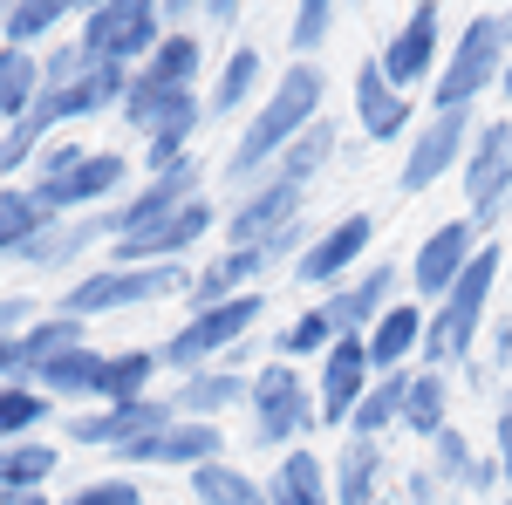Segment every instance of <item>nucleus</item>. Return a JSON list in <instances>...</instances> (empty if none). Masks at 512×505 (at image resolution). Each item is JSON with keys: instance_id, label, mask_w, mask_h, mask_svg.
<instances>
[{"instance_id": "obj_13", "label": "nucleus", "mask_w": 512, "mask_h": 505, "mask_svg": "<svg viewBox=\"0 0 512 505\" xmlns=\"http://www.w3.org/2000/svg\"><path fill=\"white\" fill-rule=\"evenodd\" d=\"M212 226H226V212H219L212 198H192V205H185V212H171L164 226L117 239V246H110V267H171V260H185Z\"/></svg>"}, {"instance_id": "obj_40", "label": "nucleus", "mask_w": 512, "mask_h": 505, "mask_svg": "<svg viewBox=\"0 0 512 505\" xmlns=\"http://www.w3.org/2000/svg\"><path fill=\"white\" fill-rule=\"evenodd\" d=\"M335 342H342V335H335V321H328V308H301L294 314V321H287V328H280L274 335V355L280 362H321V355L335 349Z\"/></svg>"}, {"instance_id": "obj_37", "label": "nucleus", "mask_w": 512, "mask_h": 505, "mask_svg": "<svg viewBox=\"0 0 512 505\" xmlns=\"http://www.w3.org/2000/svg\"><path fill=\"white\" fill-rule=\"evenodd\" d=\"M55 219L41 212V198L28 185H0V260H21V246H35Z\"/></svg>"}, {"instance_id": "obj_22", "label": "nucleus", "mask_w": 512, "mask_h": 505, "mask_svg": "<svg viewBox=\"0 0 512 505\" xmlns=\"http://www.w3.org/2000/svg\"><path fill=\"white\" fill-rule=\"evenodd\" d=\"M267 89H274V76H267V55H260L253 41H239V48H226V62L212 69L205 117H253V110L267 103Z\"/></svg>"}, {"instance_id": "obj_26", "label": "nucleus", "mask_w": 512, "mask_h": 505, "mask_svg": "<svg viewBox=\"0 0 512 505\" xmlns=\"http://www.w3.org/2000/svg\"><path fill=\"white\" fill-rule=\"evenodd\" d=\"M96 239H110V212H82V219H55L35 246H21V267L35 273H55V267H76L82 253L96 246Z\"/></svg>"}, {"instance_id": "obj_49", "label": "nucleus", "mask_w": 512, "mask_h": 505, "mask_svg": "<svg viewBox=\"0 0 512 505\" xmlns=\"http://www.w3.org/2000/svg\"><path fill=\"white\" fill-rule=\"evenodd\" d=\"M403 505H451V485L431 465H417V471H403Z\"/></svg>"}, {"instance_id": "obj_12", "label": "nucleus", "mask_w": 512, "mask_h": 505, "mask_svg": "<svg viewBox=\"0 0 512 505\" xmlns=\"http://www.w3.org/2000/svg\"><path fill=\"white\" fill-rule=\"evenodd\" d=\"M478 246H485V239L472 233V219H444V226H431V233L417 239V253L403 260L410 287H417V308H437V301L458 287V273L472 267Z\"/></svg>"}, {"instance_id": "obj_17", "label": "nucleus", "mask_w": 512, "mask_h": 505, "mask_svg": "<svg viewBox=\"0 0 512 505\" xmlns=\"http://www.w3.org/2000/svg\"><path fill=\"white\" fill-rule=\"evenodd\" d=\"M403 280H410V273H403V260H369L349 287L321 294V308H328V321H335V335H369V328L396 308Z\"/></svg>"}, {"instance_id": "obj_14", "label": "nucleus", "mask_w": 512, "mask_h": 505, "mask_svg": "<svg viewBox=\"0 0 512 505\" xmlns=\"http://www.w3.org/2000/svg\"><path fill=\"white\" fill-rule=\"evenodd\" d=\"M376 369H369V342L362 335H342L335 349L315 362V410H321V430H349L355 403L369 396Z\"/></svg>"}, {"instance_id": "obj_29", "label": "nucleus", "mask_w": 512, "mask_h": 505, "mask_svg": "<svg viewBox=\"0 0 512 505\" xmlns=\"http://www.w3.org/2000/svg\"><path fill=\"white\" fill-rule=\"evenodd\" d=\"M151 376H164L158 349H117L103 355V376H96V410H110V403H137V396H158Z\"/></svg>"}, {"instance_id": "obj_20", "label": "nucleus", "mask_w": 512, "mask_h": 505, "mask_svg": "<svg viewBox=\"0 0 512 505\" xmlns=\"http://www.w3.org/2000/svg\"><path fill=\"white\" fill-rule=\"evenodd\" d=\"M212 458H226V430L192 424V417H178V424L137 437L130 451H117V465H151V471H198V465H212Z\"/></svg>"}, {"instance_id": "obj_35", "label": "nucleus", "mask_w": 512, "mask_h": 505, "mask_svg": "<svg viewBox=\"0 0 512 505\" xmlns=\"http://www.w3.org/2000/svg\"><path fill=\"white\" fill-rule=\"evenodd\" d=\"M403 396H410V369H396V376H376V383H369V396L355 403L349 437H369V444H383L390 430H403Z\"/></svg>"}, {"instance_id": "obj_34", "label": "nucleus", "mask_w": 512, "mask_h": 505, "mask_svg": "<svg viewBox=\"0 0 512 505\" xmlns=\"http://www.w3.org/2000/svg\"><path fill=\"white\" fill-rule=\"evenodd\" d=\"M41 103V55H21V48H0V137L14 123H28Z\"/></svg>"}, {"instance_id": "obj_23", "label": "nucleus", "mask_w": 512, "mask_h": 505, "mask_svg": "<svg viewBox=\"0 0 512 505\" xmlns=\"http://www.w3.org/2000/svg\"><path fill=\"white\" fill-rule=\"evenodd\" d=\"M246 396H253V369H239V362L192 369V376H178V389H171L178 417H192V424H219L226 410H246Z\"/></svg>"}, {"instance_id": "obj_2", "label": "nucleus", "mask_w": 512, "mask_h": 505, "mask_svg": "<svg viewBox=\"0 0 512 505\" xmlns=\"http://www.w3.org/2000/svg\"><path fill=\"white\" fill-rule=\"evenodd\" d=\"M512 55V7H485L472 14L458 41L444 48V69L431 82V110L437 117H472L485 96H499V76H506Z\"/></svg>"}, {"instance_id": "obj_42", "label": "nucleus", "mask_w": 512, "mask_h": 505, "mask_svg": "<svg viewBox=\"0 0 512 505\" xmlns=\"http://www.w3.org/2000/svg\"><path fill=\"white\" fill-rule=\"evenodd\" d=\"M424 465H431L437 478L451 485V492H472V465H478V444H472V437H465V430H458V424H451V430H444V437H431V444H424Z\"/></svg>"}, {"instance_id": "obj_15", "label": "nucleus", "mask_w": 512, "mask_h": 505, "mask_svg": "<svg viewBox=\"0 0 512 505\" xmlns=\"http://www.w3.org/2000/svg\"><path fill=\"white\" fill-rule=\"evenodd\" d=\"M308 219V185H287V178H260L253 192H239V205L226 212V246H260V239L287 233Z\"/></svg>"}, {"instance_id": "obj_52", "label": "nucleus", "mask_w": 512, "mask_h": 505, "mask_svg": "<svg viewBox=\"0 0 512 505\" xmlns=\"http://www.w3.org/2000/svg\"><path fill=\"white\" fill-rule=\"evenodd\" d=\"M499 103L512 110V55H506V76H499Z\"/></svg>"}, {"instance_id": "obj_43", "label": "nucleus", "mask_w": 512, "mask_h": 505, "mask_svg": "<svg viewBox=\"0 0 512 505\" xmlns=\"http://www.w3.org/2000/svg\"><path fill=\"white\" fill-rule=\"evenodd\" d=\"M41 144H48V137H41L35 123H14V130H7V137H0V185H14V178H21V171H35Z\"/></svg>"}, {"instance_id": "obj_25", "label": "nucleus", "mask_w": 512, "mask_h": 505, "mask_svg": "<svg viewBox=\"0 0 512 505\" xmlns=\"http://www.w3.org/2000/svg\"><path fill=\"white\" fill-rule=\"evenodd\" d=\"M424 321H431V308H417V301H396L362 342H369V369L376 376H396V369H410L417 362V349H424Z\"/></svg>"}, {"instance_id": "obj_33", "label": "nucleus", "mask_w": 512, "mask_h": 505, "mask_svg": "<svg viewBox=\"0 0 512 505\" xmlns=\"http://www.w3.org/2000/svg\"><path fill=\"white\" fill-rule=\"evenodd\" d=\"M185 492H192L198 505H267V478L239 471L233 458H212V465L185 471Z\"/></svg>"}, {"instance_id": "obj_53", "label": "nucleus", "mask_w": 512, "mask_h": 505, "mask_svg": "<svg viewBox=\"0 0 512 505\" xmlns=\"http://www.w3.org/2000/svg\"><path fill=\"white\" fill-rule=\"evenodd\" d=\"M14 505H62V499H48V492H21Z\"/></svg>"}, {"instance_id": "obj_36", "label": "nucleus", "mask_w": 512, "mask_h": 505, "mask_svg": "<svg viewBox=\"0 0 512 505\" xmlns=\"http://www.w3.org/2000/svg\"><path fill=\"white\" fill-rule=\"evenodd\" d=\"M205 76V41L198 35H164L158 55L137 69V82H151V89H198Z\"/></svg>"}, {"instance_id": "obj_11", "label": "nucleus", "mask_w": 512, "mask_h": 505, "mask_svg": "<svg viewBox=\"0 0 512 505\" xmlns=\"http://www.w3.org/2000/svg\"><path fill=\"white\" fill-rule=\"evenodd\" d=\"M178 424V403L171 396H137V403H110V410H82L62 424V444H76V451H130L137 437H151V430Z\"/></svg>"}, {"instance_id": "obj_55", "label": "nucleus", "mask_w": 512, "mask_h": 505, "mask_svg": "<svg viewBox=\"0 0 512 505\" xmlns=\"http://www.w3.org/2000/svg\"><path fill=\"white\" fill-rule=\"evenodd\" d=\"M0 505H14V499H0Z\"/></svg>"}, {"instance_id": "obj_8", "label": "nucleus", "mask_w": 512, "mask_h": 505, "mask_svg": "<svg viewBox=\"0 0 512 505\" xmlns=\"http://www.w3.org/2000/svg\"><path fill=\"white\" fill-rule=\"evenodd\" d=\"M369 246H376V212H342L335 226H321L308 239V253L294 260V287H308V294H335V287H349L362 260H369Z\"/></svg>"}, {"instance_id": "obj_18", "label": "nucleus", "mask_w": 512, "mask_h": 505, "mask_svg": "<svg viewBox=\"0 0 512 505\" xmlns=\"http://www.w3.org/2000/svg\"><path fill=\"white\" fill-rule=\"evenodd\" d=\"M123 89H130V69L96 62V69L76 76L69 89H41V103H35V117H28V123H35L41 137H55L62 123H89V117H103V110H117Z\"/></svg>"}, {"instance_id": "obj_27", "label": "nucleus", "mask_w": 512, "mask_h": 505, "mask_svg": "<svg viewBox=\"0 0 512 505\" xmlns=\"http://www.w3.org/2000/svg\"><path fill=\"white\" fill-rule=\"evenodd\" d=\"M69 21H82V7H69V0H14V7H0V48L35 55V48H48Z\"/></svg>"}, {"instance_id": "obj_38", "label": "nucleus", "mask_w": 512, "mask_h": 505, "mask_svg": "<svg viewBox=\"0 0 512 505\" xmlns=\"http://www.w3.org/2000/svg\"><path fill=\"white\" fill-rule=\"evenodd\" d=\"M103 355L110 349H69V355H55V362H41L35 369V389L41 396H82V403H96V376H103Z\"/></svg>"}, {"instance_id": "obj_4", "label": "nucleus", "mask_w": 512, "mask_h": 505, "mask_svg": "<svg viewBox=\"0 0 512 505\" xmlns=\"http://www.w3.org/2000/svg\"><path fill=\"white\" fill-rule=\"evenodd\" d=\"M192 280H198L192 260H171V267H89L62 287V314L103 321V314H123V308L178 301V294H192Z\"/></svg>"}, {"instance_id": "obj_57", "label": "nucleus", "mask_w": 512, "mask_h": 505, "mask_svg": "<svg viewBox=\"0 0 512 505\" xmlns=\"http://www.w3.org/2000/svg\"><path fill=\"white\" fill-rule=\"evenodd\" d=\"M506 505H512V499H506Z\"/></svg>"}, {"instance_id": "obj_54", "label": "nucleus", "mask_w": 512, "mask_h": 505, "mask_svg": "<svg viewBox=\"0 0 512 505\" xmlns=\"http://www.w3.org/2000/svg\"><path fill=\"white\" fill-rule=\"evenodd\" d=\"M506 280H512V246H506Z\"/></svg>"}, {"instance_id": "obj_24", "label": "nucleus", "mask_w": 512, "mask_h": 505, "mask_svg": "<svg viewBox=\"0 0 512 505\" xmlns=\"http://www.w3.org/2000/svg\"><path fill=\"white\" fill-rule=\"evenodd\" d=\"M328 492H335V505H383V492H390V458H383V444L349 437V444L328 458Z\"/></svg>"}, {"instance_id": "obj_56", "label": "nucleus", "mask_w": 512, "mask_h": 505, "mask_svg": "<svg viewBox=\"0 0 512 505\" xmlns=\"http://www.w3.org/2000/svg\"><path fill=\"white\" fill-rule=\"evenodd\" d=\"M451 505H458V499H451Z\"/></svg>"}, {"instance_id": "obj_44", "label": "nucleus", "mask_w": 512, "mask_h": 505, "mask_svg": "<svg viewBox=\"0 0 512 505\" xmlns=\"http://www.w3.org/2000/svg\"><path fill=\"white\" fill-rule=\"evenodd\" d=\"M89 69H96V55H89L82 41H62V48L41 55V89H69V82L89 76Z\"/></svg>"}, {"instance_id": "obj_45", "label": "nucleus", "mask_w": 512, "mask_h": 505, "mask_svg": "<svg viewBox=\"0 0 512 505\" xmlns=\"http://www.w3.org/2000/svg\"><path fill=\"white\" fill-rule=\"evenodd\" d=\"M62 505H144V485H137V478H123V471H110V478H89V485H76Z\"/></svg>"}, {"instance_id": "obj_39", "label": "nucleus", "mask_w": 512, "mask_h": 505, "mask_svg": "<svg viewBox=\"0 0 512 505\" xmlns=\"http://www.w3.org/2000/svg\"><path fill=\"white\" fill-rule=\"evenodd\" d=\"M55 424V396H41L28 383H0V444H28Z\"/></svg>"}, {"instance_id": "obj_7", "label": "nucleus", "mask_w": 512, "mask_h": 505, "mask_svg": "<svg viewBox=\"0 0 512 505\" xmlns=\"http://www.w3.org/2000/svg\"><path fill=\"white\" fill-rule=\"evenodd\" d=\"M458 185H465V219H472V233L485 239L492 226H506L512 212V117H485L472 130V151H465V171H458Z\"/></svg>"}, {"instance_id": "obj_32", "label": "nucleus", "mask_w": 512, "mask_h": 505, "mask_svg": "<svg viewBox=\"0 0 512 505\" xmlns=\"http://www.w3.org/2000/svg\"><path fill=\"white\" fill-rule=\"evenodd\" d=\"M403 430L410 437H444L451 430V376L444 369H410V396H403Z\"/></svg>"}, {"instance_id": "obj_19", "label": "nucleus", "mask_w": 512, "mask_h": 505, "mask_svg": "<svg viewBox=\"0 0 512 505\" xmlns=\"http://www.w3.org/2000/svg\"><path fill=\"white\" fill-rule=\"evenodd\" d=\"M123 178H130V157H123V151H89L69 178H55V185H28V192L41 198V212H48V219H82L89 205L117 198Z\"/></svg>"}, {"instance_id": "obj_3", "label": "nucleus", "mask_w": 512, "mask_h": 505, "mask_svg": "<svg viewBox=\"0 0 512 505\" xmlns=\"http://www.w3.org/2000/svg\"><path fill=\"white\" fill-rule=\"evenodd\" d=\"M246 417H253L246 444H253V451H274V458L301 451V444H308V437L321 430V410H315V389H308V376H301L294 362H280V355L253 369Z\"/></svg>"}, {"instance_id": "obj_31", "label": "nucleus", "mask_w": 512, "mask_h": 505, "mask_svg": "<svg viewBox=\"0 0 512 505\" xmlns=\"http://www.w3.org/2000/svg\"><path fill=\"white\" fill-rule=\"evenodd\" d=\"M342 157V123L335 117H321V123H308L287 151H280V164H274V178H287V185H315L321 171Z\"/></svg>"}, {"instance_id": "obj_6", "label": "nucleus", "mask_w": 512, "mask_h": 505, "mask_svg": "<svg viewBox=\"0 0 512 505\" xmlns=\"http://www.w3.org/2000/svg\"><path fill=\"white\" fill-rule=\"evenodd\" d=\"M76 41L96 55V62L137 76V69L158 55L164 14H158V0H96V7H82V35Z\"/></svg>"}, {"instance_id": "obj_9", "label": "nucleus", "mask_w": 512, "mask_h": 505, "mask_svg": "<svg viewBox=\"0 0 512 505\" xmlns=\"http://www.w3.org/2000/svg\"><path fill=\"white\" fill-rule=\"evenodd\" d=\"M376 62H383V76L403 89V96H417V89H431L437 69H444V7H410L403 21H396V35L376 48Z\"/></svg>"}, {"instance_id": "obj_1", "label": "nucleus", "mask_w": 512, "mask_h": 505, "mask_svg": "<svg viewBox=\"0 0 512 505\" xmlns=\"http://www.w3.org/2000/svg\"><path fill=\"white\" fill-rule=\"evenodd\" d=\"M328 76H321V62H287L274 76V89H267V103L246 117V130H239L233 157H226V185H239V192H253L260 178H274L280 151L308 130V123H321L328 110Z\"/></svg>"}, {"instance_id": "obj_16", "label": "nucleus", "mask_w": 512, "mask_h": 505, "mask_svg": "<svg viewBox=\"0 0 512 505\" xmlns=\"http://www.w3.org/2000/svg\"><path fill=\"white\" fill-rule=\"evenodd\" d=\"M192 198H205V157H185L171 178H151L144 192H130L123 205H110V246L130 233H151V226H164L171 212H185Z\"/></svg>"}, {"instance_id": "obj_5", "label": "nucleus", "mask_w": 512, "mask_h": 505, "mask_svg": "<svg viewBox=\"0 0 512 505\" xmlns=\"http://www.w3.org/2000/svg\"><path fill=\"white\" fill-rule=\"evenodd\" d=\"M260 321H267V287H260V294H233V301H219V308H198L192 321H178L158 342V362L171 376L212 369V362H226V355L246 349Z\"/></svg>"}, {"instance_id": "obj_28", "label": "nucleus", "mask_w": 512, "mask_h": 505, "mask_svg": "<svg viewBox=\"0 0 512 505\" xmlns=\"http://www.w3.org/2000/svg\"><path fill=\"white\" fill-rule=\"evenodd\" d=\"M267 505H335V492H328V458H315V444L274 458V471H267Z\"/></svg>"}, {"instance_id": "obj_50", "label": "nucleus", "mask_w": 512, "mask_h": 505, "mask_svg": "<svg viewBox=\"0 0 512 505\" xmlns=\"http://www.w3.org/2000/svg\"><path fill=\"white\" fill-rule=\"evenodd\" d=\"M492 458L506 471V492H512V383L499 389V410H492Z\"/></svg>"}, {"instance_id": "obj_48", "label": "nucleus", "mask_w": 512, "mask_h": 505, "mask_svg": "<svg viewBox=\"0 0 512 505\" xmlns=\"http://www.w3.org/2000/svg\"><path fill=\"white\" fill-rule=\"evenodd\" d=\"M35 321H41V301H35V294H0V342L28 335Z\"/></svg>"}, {"instance_id": "obj_41", "label": "nucleus", "mask_w": 512, "mask_h": 505, "mask_svg": "<svg viewBox=\"0 0 512 505\" xmlns=\"http://www.w3.org/2000/svg\"><path fill=\"white\" fill-rule=\"evenodd\" d=\"M328 35H335V0H301L287 14V55L294 62H321Z\"/></svg>"}, {"instance_id": "obj_30", "label": "nucleus", "mask_w": 512, "mask_h": 505, "mask_svg": "<svg viewBox=\"0 0 512 505\" xmlns=\"http://www.w3.org/2000/svg\"><path fill=\"white\" fill-rule=\"evenodd\" d=\"M62 471V444L28 437V444H0V499H21V492H48V478Z\"/></svg>"}, {"instance_id": "obj_21", "label": "nucleus", "mask_w": 512, "mask_h": 505, "mask_svg": "<svg viewBox=\"0 0 512 505\" xmlns=\"http://www.w3.org/2000/svg\"><path fill=\"white\" fill-rule=\"evenodd\" d=\"M355 130H362V144H396V137L417 130V103L383 76L376 55L355 62Z\"/></svg>"}, {"instance_id": "obj_46", "label": "nucleus", "mask_w": 512, "mask_h": 505, "mask_svg": "<svg viewBox=\"0 0 512 505\" xmlns=\"http://www.w3.org/2000/svg\"><path fill=\"white\" fill-rule=\"evenodd\" d=\"M82 157H89V144H69V137H48L35 157V171H28V185H55V178H69Z\"/></svg>"}, {"instance_id": "obj_10", "label": "nucleus", "mask_w": 512, "mask_h": 505, "mask_svg": "<svg viewBox=\"0 0 512 505\" xmlns=\"http://www.w3.org/2000/svg\"><path fill=\"white\" fill-rule=\"evenodd\" d=\"M472 117H424L417 130H410V151H403V164H396V185L417 198L431 192V185H444V178H458L465 171V151H472Z\"/></svg>"}, {"instance_id": "obj_51", "label": "nucleus", "mask_w": 512, "mask_h": 505, "mask_svg": "<svg viewBox=\"0 0 512 505\" xmlns=\"http://www.w3.org/2000/svg\"><path fill=\"white\" fill-rule=\"evenodd\" d=\"M239 21H246V7H239V0H205V28H219V35H233Z\"/></svg>"}, {"instance_id": "obj_47", "label": "nucleus", "mask_w": 512, "mask_h": 505, "mask_svg": "<svg viewBox=\"0 0 512 505\" xmlns=\"http://www.w3.org/2000/svg\"><path fill=\"white\" fill-rule=\"evenodd\" d=\"M478 362H485L492 383L512 376V314H492V321H485V355H478Z\"/></svg>"}]
</instances>
